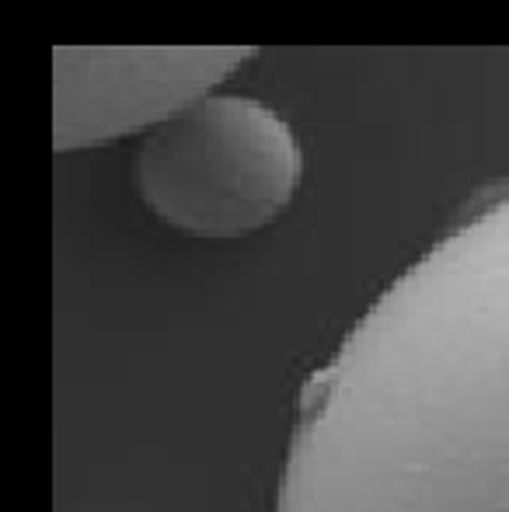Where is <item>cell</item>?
Listing matches in <instances>:
<instances>
[{
	"label": "cell",
	"instance_id": "3957f363",
	"mask_svg": "<svg viewBox=\"0 0 509 512\" xmlns=\"http://www.w3.org/2000/svg\"><path fill=\"white\" fill-rule=\"evenodd\" d=\"M258 49L252 46H56L53 150L150 133L217 91Z\"/></svg>",
	"mask_w": 509,
	"mask_h": 512
},
{
	"label": "cell",
	"instance_id": "6da1fadb",
	"mask_svg": "<svg viewBox=\"0 0 509 512\" xmlns=\"http://www.w3.org/2000/svg\"><path fill=\"white\" fill-rule=\"evenodd\" d=\"M276 512H509V192L415 258L304 384Z\"/></svg>",
	"mask_w": 509,
	"mask_h": 512
},
{
	"label": "cell",
	"instance_id": "7a4b0ae2",
	"mask_svg": "<svg viewBox=\"0 0 509 512\" xmlns=\"http://www.w3.org/2000/svg\"><path fill=\"white\" fill-rule=\"evenodd\" d=\"M304 182V147L265 102L210 91L154 126L133 154V189L171 230L206 241L276 223Z\"/></svg>",
	"mask_w": 509,
	"mask_h": 512
}]
</instances>
